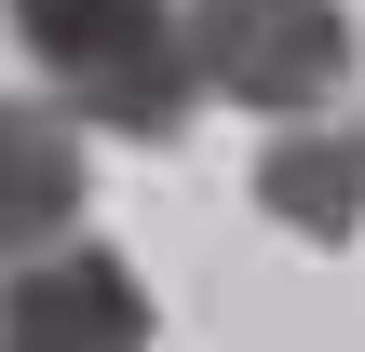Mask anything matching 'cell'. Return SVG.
I'll return each instance as SVG.
<instances>
[{"label":"cell","instance_id":"1","mask_svg":"<svg viewBox=\"0 0 365 352\" xmlns=\"http://www.w3.org/2000/svg\"><path fill=\"white\" fill-rule=\"evenodd\" d=\"M0 14H14V54L54 81L68 122L135 136V149L190 136L203 81H190V54H176V0H0Z\"/></svg>","mask_w":365,"mask_h":352},{"label":"cell","instance_id":"2","mask_svg":"<svg viewBox=\"0 0 365 352\" xmlns=\"http://www.w3.org/2000/svg\"><path fill=\"white\" fill-rule=\"evenodd\" d=\"M176 54L230 109H325L352 68V0H176Z\"/></svg>","mask_w":365,"mask_h":352},{"label":"cell","instance_id":"3","mask_svg":"<svg viewBox=\"0 0 365 352\" xmlns=\"http://www.w3.org/2000/svg\"><path fill=\"white\" fill-rule=\"evenodd\" d=\"M0 352H149V285L81 231L0 258Z\"/></svg>","mask_w":365,"mask_h":352},{"label":"cell","instance_id":"4","mask_svg":"<svg viewBox=\"0 0 365 352\" xmlns=\"http://www.w3.org/2000/svg\"><path fill=\"white\" fill-rule=\"evenodd\" d=\"M81 203H95V176H81V122H68L54 95H0V258L68 244Z\"/></svg>","mask_w":365,"mask_h":352},{"label":"cell","instance_id":"5","mask_svg":"<svg viewBox=\"0 0 365 352\" xmlns=\"http://www.w3.org/2000/svg\"><path fill=\"white\" fill-rule=\"evenodd\" d=\"M257 203H271L284 231H312V244H352L365 231V149H352V122H339V109H325V122L284 109V136H271V163H257Z\"/></svg>","mask_w":365,"mask_h":352}]
</instances>
